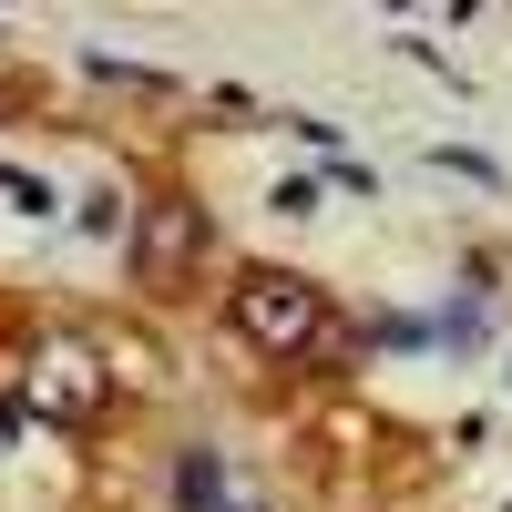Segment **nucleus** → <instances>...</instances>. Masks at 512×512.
Wrapping results in <instances>:
<instances>
[{
    "instance_id": "1",
    "label": "nucleus",
    "mask_w": 512,
    "mask_h": 512,
    "mask_svg": "<svg viewBox=\"0 0 512 512\" xmlns=\"http://www.w3.org/2000/svg\"><path fill=\"white\" fill-rule=\"evenodd\" d=\"M226 328L246 338L256 359H277V369H297V359L338 349L328 287H318V277H297V267H246V277L226 287Z\"/></svg>"
},
{
    "instance_id": "2",
    "label": "nucleus",
    "mask_w": 512,
    "mask_h": 512,
    "mask_svg": "<svg viewBox=\"0 0 512 512\" xmlns=\"http://www.w3.org/2000/svg\"><path fill=\"white\" fill-rule=\"evenodd\" d=\"M21 390H31V410L52 420V431H93L103 400H113V379H103V359L82 349L72 328H41L21 349Z\"/></svg>"
},
{
    "instance_id": "3",
    "label": "nucleus",
    "mask_w": 512,
    "mask_h": 512,
    "mask_svg": "<svg viewBox=\"0 0 512 512\" xmlns=\"http://www.w3.org/2000/svg\"><path fill=\"white\" fill-rule=\"evenodd\" d=\"M205 246H216L205 205H185V195H154L144 216H134V277H144L154 297H185V287H195V267H205Z\"/></svg>"
},
{
    "instance_id": "4",
    "label": "nucleus",
    "mask_w": 512,
    "mask_h": 512,
    "mask_svg": "<svg viewBox=\"0 0 512 512\" xmlns=\"http://www.w3.org/2000/svg\"><path fill=\"white\" fill-rule=\"evenodd\" d=\"M175 512H267V502H256L236 472H226V451H175Z\"/></svg>"
},
{
    "instance_id": "5",
    "label": "nucleus",
    "mask_w": 512,
    "mask_h": 512,
    "mask_svg": "<svg viewBox=\"0 0 512 512\" xmlns=\"http://www.w3.org/2000/svg\"><path fill=\"white\" fill-rule=\"evenodd\" d=\"M0 195H11L21 216H52V185H31V175H11V164H0Z\"/></svg>"
}]
</instances>
